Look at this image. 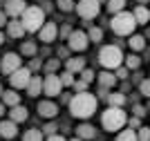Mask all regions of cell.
Returning <instances> with one entry per match:
<instances>
[{
    "label": "cell",
    "mask_w": 150,
    "mask_h": 141,
    "mask_svg": "<svg viewBox=\"0 0 150 141\" xmlns=\"http://www.w3.org/2000/svg\"><path fill=\"white\" fill-rule=\"evenodd\" d=\"M74 9H76V13H79L81 18L92 20V18H96V16H99L101 5L96 2V0H79V5H76Z\"/></svg>",
    "instance_id": "cell-6"
},
{
    "label": "cell",
    "mask_w": 150,
    "mask_h": 141,
    "mask_svg": "<svg viewBox=\"0 0 150 141\" xmlns=\"http://www.w3.org/2000/svg\"><path fill=\"white\" fill-rule=\"evenodd\" d=\"M58 56H61V58H65V56H67V49L61 47V49H58Z\"/></svg>",
    "instance_id": "cell-47"
},
{
    "label": "cell",
    "mask_w": 150,
    "mask_h": 141,
    "mask_svg": "<svg viewBox=\"0 0 150 141\" xmlns=\"http://www.w3.org/2000/svg\"><path fill=\"white\" fill-rule=\"evenodd\" d=\"M58 79H61V85H63V87H72V83L76 81V79H74V74H69L67 69H65V72H63Z\"/></svg>",
    "instance_id": "cell-31"
},
{
    "label": "cell",
    "mask_w": 150,
    "mask_h": 141,
    "mask_svg": "<svg viewBox=\"0 0 150 141\" xmlns=\"http://www.w3.org/2000/svg\"><path fill=\"white\" fill-rule=\"evenodd\" d=\"M110 27H112V31L117 34V36H132V31H134V27H137V23H134V18H132L130 11H119V13H114V16H112Z\"/></svg>",
    "instance_id": "cell-4"
},
{
    "label": "cell",
    "mask_w": 150,
    "mask_h": 141,
    "mask_svg": "<svg viewBox=\"0 0 150 141\" xmlns=\"http://www.w3.org/2000/svg\"><path fill=\"white\" fill-rule=\"evenodd\" d=\"M81 81H85V83L90 85V83L94 81V72L92 69H81Z\"/></svg>",
    "instance_id": "cell-37"
},
{
    "label": "cell",
    "mask_w": 150,
    "mask_h": 141,
    "mask_svg": "<svg viewBox=\"0 0 150 141\" xmlns=\"http://www.w3.org/2000/svg\"><path fill=\"white\" fill-rule=\"evenodd\" d=\"M43 23H45V11L36 5L27 7L23 11V16H20V25H23L25 31H38L43 27Z\"/></svg>",
    "instance_id": "cell-3"
},
{
    "label": "cell",
    "mask_w": 150,
    "mask_h": 141,
    "mask_svg": "<svg viewBox=\"0 0 150 141\" xmlns=\"http://www.w3.org/2000/svg\"><path fill=\"white\" fill-rule=\"evenodd\" d=\"M2 92H5V90H2V85H0V94H2Z\"/></svg>",
    "instance_id": "cell-53"
},
{
    "label": "cell",
    "mask_w": 150,
    "mask_h": 141,
    "mask_svg": "<svg viewBox=\"0 0 150 141\" xmlns=\"http://www.w3.org/2000/svg\"><path fill=\"white\" fill-rule=\"evenodd\" d=\"M105 101L110 103V108H123L125 103V94L123 92H112V94H108Z\"/></svg>",
    "instance_id": "cell-22"
},
{
    "label": "cell",
    "mask_w": 150,
    "mask_h": 141,
    "mask_svg": "<svg viewBox=\"0 0 150 141\" xmlns=\"http://www.w3.org/2000/svg\"><path fill=\"white\" fill-rule=\"evenodd\" d=\"M69 34H72V27H69V25H63L61 27V38H67Z\"/></svg>",
    "instance_id": "cell-43"
},
{
    "label": "cell",
    "mask_w": 150,
    "mask_h": 141,
    "mask_svg": "<svg viewBox=\"0 0 150 141\" xmlns=\"http://www.w3.org/2000/svg\"><path fill=\"white\" fill-rule=\"evenodd\" d=\"M43 92L47 96H58L63 92V85H61V79H58L56 74H47L43 79Z\"/></svg>",
    "instance_id": "cell-9"
},
{
    "label": "cell",
    "mask_w": 150,
    "mask_h": 141,
    "mask_svg": "<svg viewBox=\"0 0 150 141\" xmlns=\"http://www.w3.org/2000/svg\"><path fill=\"white\" fill-rule=\"evenodd\" d=\"M67 45L72 52H85L90 47V40H88V34L81 29H72V34L67 36Z\"/></svg>",
    "instance_id": "cell-7"
},
{
    "label": "cell",
    "mask_w": 150,
    "mask_h": 141,
    "mask_svg": "<svg viewBox=\"0 0 150 141\" xmlns=\"http://www.w3.org/2000/svg\"><path fill=\"white\" fill-rule=\"evenodd\" d=\"M96 103H99V98L94 96L90 92H79L74 96L69 98V112H72V117L76 119H90L96 112Z\"/></svg>",
    "instance_id": "cell-1"
},
{
    "label": "cell",
    "mask_w": 150,
    "mask_h": 141,
    "mask_svg": "<svg viewBox=\"0 0 150 141\" xmlns=\"http://www.w3.org/2000/svg\"><path fill=\"white\" fill-rule=\"evenodd\" d=\"M114 76H117V81L125 79V76H128V69H125V67H117V69H114Z\"/></svg>",
    "instance_id": "cell-41"
},
{
    "label": "cell",
    "mask_w": 150,
    "mask_h": 141,
    "mask_svg": "<svg viewBox=\"0 0 150 141\" xmlns=\"http://www.w3.org/2000/svg\"><path fill=\"white\" fill-rule=\"evenodd\" d=\"M23 141H43V132L38 128H31V130H27L25 135H23Z\"/></svg>",
    "instance_id": "cell-27"
},
{
    "label": "cell",
    "mask_w": 150,
    "mask_h": 141,
    "mask_svg": "<svg viewBox=\"0 0 150 141\" xmlns=\"http://www.w3.org/2000/svg\"><path fill=\"white\" fill-rule=\"evenodd\" d=\"M99 83H101V87H114V83H117V76H114V72H101L99 74Z\"/></svg>",
    "instance_id": "cell-23"
},
{
    "label": "cell",
    "mask_w": 150,
    "mask_h": 141,
    "mask_svg": "<svg viewBox=\"0 0 150 141\" xmlns=\"http://www.w3.org/2000/svg\"><path fill=\"white\" fill-rule=\"evenodd\" d=\"M137 141H150V128H139V132H137Z\"/></svg>",
    "instance_id": "cell-35"
},
{
    "label": "cell",
    "mask_w": 150,
    "mask_h": 141,
    "mask_svg": "<svg viewBox=\"0 0 150 141\" xmlns=\"http://www.w3.org/2000/svg\"><path fill=\"white\" fill-rule=\"evenodd\" d=\"M58 67H61V58H52V61L45 63V72L47 74H54Z\"/></svg>",
    "instance_id": "cell-32"
},
{
    "label": "cell",
    "mask_w": 150,
    "mask_h": 141,
    "mask_svg": "<svg viewBox=\"0 0 150 141\" xmlns=\"http://www.w3.org/2000/svg\"><path fill=\"white\" fill-rule=\"evenodd\" d=\"M2 114H5V105L0 103V117H2Z\"/></svg>",
    "instance_id": "cell-48"
},
{
    "label": "cell",
    "mask_w": 150,
    "mask_h": 141,
    "mask_svg": "<svg viewBox=\"0 0 150 141\" xmlns=\"http://www.w3.org/2000/svg\"><path fill=\"white\" fill-rule=\"evenodd\" d=\"M25 90H27V94H29V96H38V94L43 92V79H40V76H31Z\"/></svg>",
    "instance_id": "cell-17"
},
{
    "label": "cell",
    "mask_w": 150,
    "mask_h": 141,
    "mask_svg": "<svg viewBox=\"0 0 150 141\" xmlns=\"http://www.w3.org/2000/svg\"><path fill=\"white\" fill-rule=\"evenodd\" d=\"M96 2H99V5H101V2H108V0H96Z\"/></svg>",
    "instance_id": "cell-52"
},
{
    "label": "cell",
    "mask_w": 150,
    "mask_h": 141,
    "mask_svg": "<svg viewBox=\"0 0 150 141\" xmlns=\"http://www.w3.org/2000/svg\"><path fill=\"white\" fill-rule=\"evenodd\" d=\"M72 87H74L76 94H79V92H88V83H85V81H74V83H72Z\"/></svg>",
    "instance_id": "cell-36"
},
{
    "label": "cell",
    "mask_w": 150,
    "mask_h": 141,
    "mask_svg": "<svg viewBox=\"0 0 150 141\" xmlns=\"http://www.w3.org/2000/svg\"><path fill=\"white\" fill-rule=\"evenodd\" d=\"M56 7L58 9H61V11H72V9H74V0H56Z\"/></svg>",
    "instance_id": "cell-33"
},
{
    "label": "cell",
    "mask_w": 150,
    "mask_h": 141,
    "mask_svg": "<svg viewBox=\"0 0 150 141\" xmlns=\"http://www.w3.org/2000/svg\"><path fill=\"white\" fill-rule=\"evenodd\" d=\"M139 92H141V96H150V81L148 79L139 81Z\"/></svg>",
    "instance_id": "cell-34"
},
{
    "label": "cell",
    "mask_w": 150,
    "mask_h": 141,
    "mask_svg": "<svg viewBox=\"0 0 150 141\" xmlns=\"http://www.w3.org/2000/svg\"><path fill=\"white\" fill-rule=\"evenodd\" d=\"M123 63H125V69H139V65H141V58L134 54L130 56H123Z\"/></svg>",
    "instance_id": "cell-26"
},
{
    "label": "cell",
    "mask_w": 150,
    "mask_h": 141,
    "mask_svg": "<svg viewBox=\"0 0 150 141\" xmlns=\"http://www.w3.org/2000/svg\"><path fill=\"white\" fill-rule=\"evenodd\" d=\"M128 45H130V49H134V52H141V49H146V38L132 34L130 40H128Z\"/></svg>",
    "instance_id": "cell-24"
},
{
    "label": "cell",
    "mask_w": 150,
    "mask_h": 141,
    "mask_svg": "<svg viewBox=\"0 0 150 141\" xmlns=\"http://www.w3.org/2000/svg\"><path fill=\"white\" fill-rule=\"evenodd\" d=\"M58 36V27L56 23H43V27L38 29V38L43 40V43H54Z\"/></svg>",
    "instance_id": "cell-11"
},
{
    "label": "cell",
    "mask_w": 150,
    "mask_h": 141,
    "mask_svg": "<svg viewBox=\"0 0 150 141\" xmlns=\"http://www.w3.org/2000/svg\"><path fill=\"white\" fill-rule=\"evenodd\" d=\"M0 137L2 139H13V137H18V128H16V123L13 121H0Z\"/></svg>",
    "instance_id": "cell-14"
},
{
    "label": "cell",
    "mask_w": 150,
    "mask_h": 141,
    "mask_svg": "<svg viewBox=\"0 0 150 141\" xmlns=\"http://www.w3.org/2000/svg\"><path fill=\"white\" fill-rule=\"evenodd\" d=\"M7 25V16H5V11H0V27H5Z\"/></svg>",
    "instance_id": "cell-44"
},
{
    "label": "cell",
    "mask_w": 150,
    "mask_h": 141,
    "mask_svg": "<svg viewBox=\"0 0 150 141\" xmlns=\"http://www.w3.org/2000/svg\"><path fill=\"white\" fill-rule=\"evenodd\" d=\"M76 137L81 141H88V139H94L96 137V128L90 125V123H81L79 128H76Z\"/></svg>",
    "instance_id": "cell-15"
},
{
    "label": "cell",
    "mask_w": 150,
    "mask_h": 141,
    "mask_svg": "<svg viewBox=\"0 0 150 141\" xmlns=\"http://www.w3.org/2000/svg\"><path fill=\"white\" fill-rule=\"evenodd\" d=\"M27 69H29V72H38V69H40V61H38V58H34V61L29 63V67H27Z\"/></svg>",
    "instance_id": "cell-42"
},
{
    "label": "cell",
    "mask_w": 150,
    "mask_h": 141,
    "mask_svg": "<svg viewBox=\"0 0 150 141\" xmlns=\"http://www.w3.org/2000/svg\"><path fill=\"white\" fill-rule=\"evenodd\" d=\"M67 72L69 74H76L81 72V69H85V58H81V56H76V58H67Z\"/></svg>",
    "instance_id": "cell-21"
},
{
    "label": "cell",
    "mask_w": 150,
    "mask_h": 141,
    "mask_svg": "<svg viewBox=\"0 0 150 141\" xmlns=\"http://www.w3.org/2000/svg\"><path fill=\"white\" fill-rule=\"evenodd\" d=\"M146 2H148V0H139V5H144V7H146Z\"/></svg>",
    "instance_id": "cell-50"
},
{
    "label": "cell",
    "mask_w": 150,
    "mask_h": 141,
    "mask_svg": "<svg viewBox=\"0 0 150 141\" xmlns=\"http://www.w3.org/2000/svg\"><path fill=\"white\" fill-rule=\"evenodd\" d=\"M105 5H108V11H110V13L114 16V13L123 11V7H125V0H108Z\"/></svg>",
    "instance_id": "cell-25"
},
{
    "label": "cell",
    "mask_w": 150,
    "mask_h": 141,
    "mask_svg": "<svg viewBox=\"0 0 150 141\" xmlns=\"http://www.w3.org/2000/svg\"><path fill=\"white\" fill-rule=\"evenodd\" d=\"M7 27V34L11 38H23L25 36V29H23V25H20V20H16V18H11L9 23L5 25Z\"/></svg>",
    "instance_id": "cell-16"
},
{
    "label": "cell",
    "mask_w": 150,
    "mask_h": 141,
    "mask_svg": "<svg viewBox=\"0 0 150 141\" xmlns=\"http://www.w3.org/2000/svg\"><path fill=\"white\" fill-rule=\"evenodd\" d=\"M128 125H130V130H139L141 128V119H137V117H132V119H128Z\"/></svg>",
    "instance_id": "cell-39"
},
{
    "label": "cell",
    "mask_w": 150,
    "mask_h": 141,
    "mask_svg": "<svg viewBox=\"0 0 150 141\" xmlns=\"http://www.w3.org/2000/svg\"><path fill=\"white\" fill-rule=\"evenodd\" d=\"M88 40H92V43H99V40H103V29H101V27H90V31H88Z\"/></svg>",
    "instance_id": "cell-29"
},
{
    "label": "cell",
    "mask_w": 150,
    "mask_h": 141,
    "mask_svg": "<svg viewBox=\"0 0 150 141\" xmlns=\"http://www.w3.org/2000/svg\"><path fill=\"white\" fill-rule=\"evenodd\" d=\"M9 121H13V123H20V121H27V108H23V105H13L11 108V112H9Z\"/></svg>",
    "instance_id": "cell-18"
},
{
    "label": "cell",
    "mask_w": 150,
    "mask_h": 141,
    "mask_svg": "<svg viewBox=\"0 0 150 141\" xmlns=\"http://www.w3.org/2000/svg\"><path fill=\"white\" fill-rule=\"evenodd\" d=\"M117 141H137V130H121L117 135Z\"/></svg>",
    "instance_id": "cell-28"
},
{
    "label": "cell",
    "mask_w": 150,
    "mask_h": 141,
    "mask_svg": "<svg viewBox=\"0 0 150 141\" xmlns=\"http://www.w3.org/2000/svg\"><path fill=\"white\" fill-rule=\"evenodd\" d=\"M18 67H23V65H20V54L9 52V54H5L2 58H0V72L11 74V72H16Z\"/></svg>",
    "instance_id": "cell-10"
},
{
    "label": "cell",
    "mask_w": 150,
    "mask_h": 141,
    "mask_svg": "<svg viewBox=\"0 0 150 141\" xmlns=\"http://www.w3.org/2000/svg\"><path fill=\"white\" fill-rule=\"evenodd\" d=\"M69 98H72V94H63L61 92V101H63V103H69Z\"/></svg>",
    "instance_id": "cell-45"
},
{
    "label": "cell",
    "mask_w": 150,
    "mask_h": 141,
    "mask_svg": "<svg viewBox=\"0 0 150 141\" xmlns=\"http://www.w3.org/2000/svg\"><path fill=\"white\" fill-rule=\"evenodd\" d=\"M132 112H134V117H137V119H144L146 117V108H144V105H134Z\"/></svg>",
    "instance_id": "cell-40"
},
{
    "label": "cell",
    "mask_w": 150,
    "mask_h": 141,
    "mask_svg": "<svg viewBox=\"0 0 150 141\" xmlns=\"http://www.w3.org/2000/svg\"><path fill=\"white\" fill-rule=\"evenodd\" d=\"M56 130H58L56 123H47V125H45L40 132H43V135H50V137H52V135H56Z\"/></svg>",
    "instance_id": "cell-38"
},
{
    "label": "cell",
    "mask_w": 150,
    "mask_h": 141,
    "mask_svg": "<svg viewBox=\"0 0 150 141\" xmlns=\"http://www.w3.org/2000/svg\"><path fill=\"white\" fill-rule=\"evenodd\" d=\"M99 63L108 72H114L117 67H121L123 63V52H121L119 45H105V47L99 52Z\"/></svg>",
    "instance_id": "cell-2"
},
{
    "label": "cell",
    "mask_w": 150,
    "mask_h": 141,
    "mask_svg": "<svg viewBox=\"0 0 150 141\" xmlns=\"http://www.w3.org/2000/svg\"><path fill=\"white\" fill-rule=\"evenodd\" d=\"M0 96H2V101H0L2 105H9V108H13V105H20V96H18V92H16V90L2 92Z\"/></svg>",
    "instance_id": "cell-20"
},
{
    "label": "cell",
    "mask_w": 150,
    "mask_h": 141,
    "mask_svg": "<svg viewBox=\"0 0 150 141\" xmlns=\"http://www.w3.org/2000/svg\"><path fill=\"white\" fill-rule=\"evenodd\" d=\"M36 110H38V114L43 119H54L58 114V105L54 103V101H40Z\"/></svg>",
    "instance_id": "cell-13"
},
{
    "label": "cell",
    "mask_w": 150,
    "mask_h": 141,
    "mask_svg": "<svg viewBox=\"0 0 150 141\" xmlns=\"http://www.w3.org/2000/svg\"><path fill=\"white\" fill-rule=\"evenodd\" d=\"M47 141H65V139H63L61 135H52V137H50V139H47Z\"/></svg>",
    "instance_id": "cell-46"
},
{
    "label": "cell",
    "mask_w": 150,
    "mask_h": 141,
    "mask_svg": "<svg viewBox=\"0 0 150 141\" xmlns=\"http://www.w3.org/2000/svg\"><path fill=\"white\" fill-rule=\"evenodd\" d=\"M125 121H128V114L123 112V108H108V110L103 112V117H101V123H103V128H105L108 132L121 130L125 125Z\"/></svg>",
    "instance_id": "cell-5"
},
{
    "label": "cell",
    "mask_w": 150,
    "mask_h": 141,
    "mask_svg": "<svg viewBox=\"0 0 150 141\" xmlns=\"http://www.w3.org/2000/svg\"><path fill=\"white\" fill-rule=\"evenodd\" d=\"M132 18H134V23H137V25H146V23H148V18H150L148 7H144V5L134 7V11H132Z\"/></svg>",
    "instance_id": "cell-19"
},
{
    "label": "cell",
    "mask_w": 150,
    "mask_h": 141,
    "mask_svg": "<svg viewBox=\"0 0 150 141\" xmlns=\"http://www.w3.org/2000/svg\"><path fill=\"white\" fill-rule=\"evenodd\" d=\"M29 79H31V72L27 67H18L16 72L9 74V83H11L13 90H25L27 83H29Z\"/></svg>",
    "instance_id": "cell-8"
},
{
    "label": "cell",
    "mask_w": 150,
    "mask_h": 141,
    "mask_svg": "<svg viewBox=\"0 0 150 141\" xmlns=\"http://www.w3.org/2000/svg\"><path fill=\"white\" fill-rule=\"evenodd\" d=\"M20 54H25V56H36V43H31V40L23 43V45H20Z\"/></svg>",
    "instance_id": "cell-30"
},
{
    "label": "cell",
    "mask_w": 150,
    "mask_h": 141,
    "mask_svg": "<svg viewBox=\"0 0 150 141\" xmlns=\"http://www.w3.org/2000/svg\"><path fill=\"white\" fill-rule=\"evenodd\" d=\"M2 40H5V36H2V31H0V45H2Z\"/></svg>",
    "instance_id": "cell-49"
},
{
    "label": "cell",
    "mask_w": 150,
    "mask_h": 141,
    "mask_svg": "<svg viewBox=\"0 0 150 141\" xmlns=\"http://www.w3.org/2000/svg\"><path fill=\"white\" fill-rule=\"evenodd\" d=\"M25 9H27L25 0H7V2H5V16H11V18L23 16Z\"/></svg>",
    "instance_id": "cell-12"
},
{
    "label": "cell",
    "mask_w": 150,
    "mask_h": 141,
    "mask_svg": "<svg viewBox=\"0 0 150 141\" xmlns=\"http://www.w3.org/2000/svg\"><path fill=\"white\" fill-rule=\"evenodd\" d=\"M69 141H81V139H79V137H74V139H69Z\"/></svg>",
    "instance_id": "cell-51"
}]
</instances>
